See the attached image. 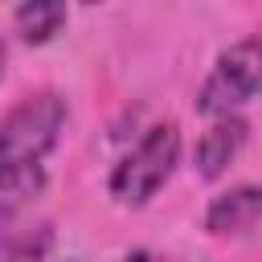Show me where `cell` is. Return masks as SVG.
Here are the masks:
<instances>
[{"label":"cell","mask_w":262,"mask_h":262,"mask_svg":"<svg viewBox=\"0 0 262 262\" xmlns=\"http://www.w3.org/2000/svg\"><path fill=\"white\" fill-rule=\"evenodd\" d=\"M262 94V33L233 41L209 70L205 86L196 90V111L217 119V115H237L250 98Z\"/></svg>","instance_id":"cell-3"},{"label":"cell","mask_w":262,"mask_h":262,"mask_svg":"<svg viewBox=\"0 0 262 262\" xmlns=\"http://www.w3.org/2000/svg\"><path fill=\"white\" fill-rule=\"evenodd\" d=\"M66 115L70 111L57 90H37L8 106L0 119V172L45 164V156L57 147L66 131Z\"/></svg>","instance_id":"cell-1"},{"label":"cell","mask_w":262,"mask_h":262,"mask_svg":"<svg viewBox=\"0 0 262 262\" xmlns=\"http://www.w3.org/2000/svg\"><path fill=\"white\" fill-rule=\"evenodd\" d=\"M82 4H98V0H82Z\"/></svg>","instance_id":"cell-11"},{"label":"cell","mask_w":262,"mask_h":262,"mask_svg":"<svg viewBox=\"0 0 262 262\" xmlns=\"http://www.w3.org/2000/svg\"><path fill=\"white\" fill-rule=\"evenodd\" d=\"M119 262H160V258H156V254H147V250H135V254L119 258Z\"/></svg>","instance_id":"cell-9"},{"label":"cell","mask_w":262,"mask_h":262,"mask_svg":"<svg viewBox=\"0 0 262 262\" xmlns=\"http://www.w3.org/2000/svg\"><path fill=\"white\" fill-rule=\"evenodd\" d=\"M45 188V164L33 168H4L0 172V225H8L16 213H25Z\"/></svg>","instance_id":"cell-7"},{"label":"cell","mask_w":262,"mask_h":262,"mask_svg":"<svg viewBox=\"0 0 262 262\" xmlns=\"http://www.w3.org/2000/svg\"><path fill=\"white\" fill-rule=\"evenodd\" d=\"M53 250V229L49 225H29L16 233L0 237V262H45Z\"/></svg>","instance_id":"cell-8"},{"label":"cell","mask_w":262,"mask_h":262,"mask_svg":"<svg viewBox=\"0 0 262 262\" xmlns=\"http://www.w3.org/2000/svg\"><path fill=\"white\" fill-rule=\"evenodd\" d=\"M70 20V4L66 0H20L12 12V25L20 33L25 45H45L53 41Z\"/></svg>","instance_id":"cell-6"},{"label":"cell","mask_w":262,"mask_h":262,"mask_svg":"<svg viewBox=\"0 0 262 262\" xmlns=\"http://www.w3.org/2000/svg\"><path fill=\"white\" fill-rule=\"evenodd\" d=\"M180 160V127L176 123H156L111 172V196L127 209L147 205L176 172Z\"/></svg>","instance_id":"cell-2"},{"label":"cell","mask_w":262,"mask_h":262,"mask_svg":"<svg viewBox=\"0 0 262 262\" xmlns=\"http://www.w3.org/2000/svg\"><path fill=\"white\" fill-rule=\"evenodd\" d=\"M0 78H4V45H0Z\"/></svg>","instance_id":"cell-10"},{"label":"cell","mask_w":262,"mask_h":262,"mask_svg":"<svg viewBox=\"0 0 262 262\" xmlns=\"http://www.w3.org/2000/svg\"><path fill=\"white\" fill-rule=\"evenodd\" d=\"M246 135H250V123H246L242 115H217L213 127L196 139V151H192L196 176H201V180H217V176L237 160V151L246 147Z\"/></svg>","instance_id":"cell-5"},{"label":"cell","mask_w":262,"mask_h":262,"mask_svg":"<svg viewBox=\"0 0 262 262\" xmlns=\"http://www.w3.org/2000/svg\"><path fill=\"white\" fill-rule=\"evenodd\" d=\"M254 225H262V184L225 188L205 209V229L213 237H237V233H250Z\"/></svg>","instance_id":"cell-4"}]
</instances>
